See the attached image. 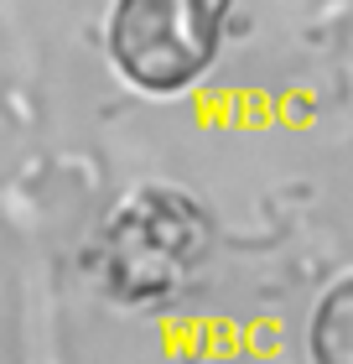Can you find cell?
<instances>
[{
    "label": "cell",
    "mask_w": 353,
    "mask_h": 364,
    "mask_svg": "<svg viewBox=\"0 0 353 364\" xmlns=\"http://www.w3.org/2000/svg\"><path fill=\"white\" fill-rule=\"evenodd\" d=\"M234 0H114L109 63L141 94H182L218 63Z\"/></svg>",
    "instance_id": "cell-2"
},
{
    "label": "cell",
    "mask_w": 353,
    "mask_h": 364,
    "mask_svg": "<svg viewBox=\"0 0 353 364\" xmlns=\"http://www.w3.org/2000/svg\"><path fill=\"white\" fill-rule=\"evenodd\" d=\"M312 364H353V276L332 281L312 312Z\"/></svg>",
    "instance_id": "cell-3"
},
{
    "label": "cell",
    "mask_w": 353,
    "mask_h": 364,
    "mask_svg": "<svg viewBox=\"0 0 353 364\" xmlns=\"http://www.w3.org/2000/svg\"><path fill=\"white\" fill-rule=\"evenodd\" d=\"M208 240V213L192 198L172 188H141L104 224L99 266L130 302H166L197 276Z\"/></svg>",
    "instance_id": "cell-1"
}]
</instances>
